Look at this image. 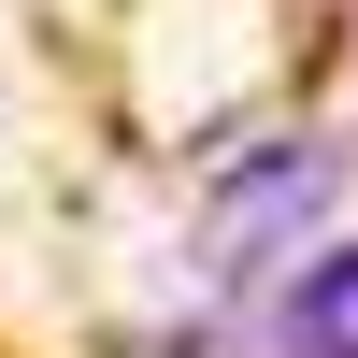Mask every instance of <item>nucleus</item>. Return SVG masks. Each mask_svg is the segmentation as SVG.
Wrapping results in <instances>:
<instances>
[{"mask_svg": "<svg viewBox=\"0 0 358 358\" xmlns=\"http://www.w3.org/2000/svg\"><path fill=\"white\" fill-rule=\"evenodd\" d=\"M244 358H358V244L301 258V273L273 287V315H258Z\"/></svg>", "mask_w": 358, "mask_h": 358, "instance_id": "obj_2", "label": "nucleus"}, {"mask_svg": "<svg viewBox=\"0 0 358 358\" xmlns=\"http://www.w3.org/2000/svg\"><path fill=\"white\" fill-rule=\"evenodd\" d=\"M315 201H330V143H273V158L229 187V215L201 229V258H215V273H258V258H273L287 229L315 215Z\"/></svg>", "mask_w": 358, "mask_h": 358, "instance_id": "obj_1", "label": "nucleus"}]
</instances>
